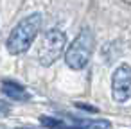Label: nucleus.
<instances>
[{
  "label": "nucleus",
  "mask_w": 131,
  "mask_h": 129,
  "mask_svg": "<svg viewBox=\"0 0 131 129\" xmlns=\"http://www.w3.org/2000/svg\"><path fill=\"white\" fill-rule=\"evenodd\" d=\"M41 22H43V18H41L40 13H31L29 16L20 20L16 24V27L7 36V41H6L7 52L13 54V56H20V54L27 52L31 49L34 38L40 32Z\"/></svg>",
  "instance_id": "f257e3e1"
},
{
  "label": "nucleus",
  "mask_w": 131,
  "mask_h": 129,
  "mask_svg": "<svg viewBox=\"0 0 131 129\" xmlns=\"http://www.w3.org/2000/svg\"><path fill=\"white\" fill-rule=\"evenodd\" d=\"M95 50V34L90 27H84L83 31H79V34L74 38V41L68 45L67 52H65V63L68 68L72 70H83Z\"/></svg>",
  "instance_id": "f03ea898"
},
{
  "label": "nucleus",
  "mask_w": 131,
  "mask_h": 129,
  "mask_svg": "<svg viewBox=\"0 0 131 129\" xmlns=\"http://www.w3.org/2000/svg\"><path fill=\"white\" fill-rule=\"evenodd\" d=\"M67 45V34L61 29H50L45 32L43 41L38 49V61L41 66H50L54 65L59 56L63 54Z\"/></svg>",
  "instance_id": "7ed1b4c3"
},
{
  "label": "nucleus",
  "mask_w": 131,
  "mask_h": 129,
  "mask_svg": "<svg viewBox=\"0 0 131 129\" xmlns=\"http://www.w3.org/2000/svg\"><path fill=\"white\" fill-rule=\"evenodd\" d=\"M111 97L118 104H124L131 99V66L127 63H122L113 70Z\"/></svg>",
  "instance_id": "20e7f679"
},
{
  "label": "nucleus",
  "mask_w": 131,
  "mask_h": 129,
  "mask_svg": "<svg viewBox=\"0 0 131 129\" xmlns=\"http://www.w3.org/2000/svg\"><path fill=\"white\" fill-rule=\"evenodd\" d=\"M2 93L7 97V99H13V100H20V102H27L31 100V93L25 90V86H22L20 83L16 81H2Z\"/></svg>",
  "instance_id": "39448f33"
},
{
  "label": "nucleus",
  "mask_w": 131,
  "mask_h": 129,
  "mask_svg": "<svg viewBox=\"0 0 131 129\" xmlns=\"http://www.w3.org/2000/svg\"><path fill=\"white\" fill-rule=\"evenodd\" d=\"M74 120L84 129H110L111 127V122L104 120V118H99V120H77V118H74Z\"/></svg>",
  "instance_id": "423d86ee"
},
{
  "label": "nucleus",
  "mask_w": 131,
  "mask_h": 129,
  "mask_svg": "<svg viewBox=\"0 0 131 129\" xmlns=\"http://www.w3.org/2000/svg\"><path fill=\"white\" fill-rule=\"evenodd\" d=\"M40 122L43 124V127H49V129H68V124L54 116H41Z\"/></svg>",
  "instance_id": "0eeeda50"
},
{
  "label": "nucleus",
  "mask_w": 131,
  "mask_h": 129,
  "mask_svg": "<svg viewBox=\"0 0 131 129\" xmlns=\"http://www.w3.org/2000/svg\"><path fill=\"white\" fill-rule=\"evenodd\" d=\"M75 108H77V109H83V111H88V113H99V109H97L95 106L83 104V102H75Z\"/></svg>",
  "instance_id": "6e6552de"
},
{
  "label": "nucleus",
  "mask_w": 131,
  "mask_h": 129,
  "mask_svg": "<svg viewBox=\"0 0 131 129\" xmlns=\"http://www.w3.org/2000/svg\"><path fill=\"white\" fill-rule=\"evenodd\" d=\"M11 113V106L6 100H0V116H7Z\"/></svg>",
  "instance_id": "1a4fd4ad"
},
{
  "label": "nucleus",
  "mask_w": 131,
  "mask_h": 129,
  "mask_svg": "<svg viewBox=\"0 0 131 129\" xmlns=\"http://www.w3.org/2000/svg\"><path fill=\"white\" fill-rule=\"evenodd\" d=\"M16 129H34V127H31V125H20V127H16Z\"/></svg>",
  "instance_id": "9d476101"
}]
</instances>
